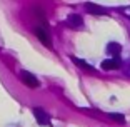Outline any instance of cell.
<instances>
[{
    "label": "cell",
    "mask_w": 130,
    "mask_h": 127,
    "mask_svg": "<svg viewBox=\"0 0 130 127\" xmlns=\"http://www.w3.org/2000/svg\"><path fill=\"white\" fill-rule=\"evenodd\" d=\"M35 34H37L38 40H40L42 44H45L47 47H52V42H50V37H48V32H47V29L38 27L37 30H35Z\"/></svg>",
    "instance_id": "cell-1"
},
{
    "label": "cell",
    "mask_w": 130,
    "mask_h": 127,
    "mask_svg": "<svg viewBox=\"0 0 130 127\" xmlns=\"http://www.w3.org/2000/svg\"><path fill=\"white\" fill-rule=\"evenodd\" d=\"M22 80H23L25 85H28V87H32V89L38 87V80L32 75L30 72H22Z\"/></svg>",
    "instance_id": "cell-2"
},
{
    "label": "cell",
    "mask_w": 130,
    "mask_h": 127,
    "mask_svg": "<svg viewBox=\"0 0 130 127\" xmlns=\"http://www.w3.org/2000/svg\"><path fill=\"white\" fill-rule=\"evenodd\" d=\"M119 67H120L119 59H108V60L102 62V69L103 70H113V69H119Z\"/></svg>",
    "instance_id": "cell-3"
},
{
    "label": "cell",
    "mask_w": 130,
    "mask_h": 127,
    "mask_svg": "<svg viewBox=\"0 0 130 127\" xmlns=\"http://www.w3.org/2000/svg\"><path fill=\"white\" fill-rule=\"evenodd\" d=\"M85 8H87L90 13H93V15H105V13H107V10H105L103 7L95 5V4H87V5H85Z\"/></svg>",
    "instance_id": "cell-4"
},
{
    "label": "cell",
    "mask_w": 130,
    "mask_h": 127,
    "mask_svg": "<svg viewBox=\"0 0 130 127\" xmlns=\"http://www.w3.org/2000/svg\"><path fill=\"white\" fill-rule=\"evenodd\" d=\"M69 23H70V27L78 29V27H82V25H84V20H82L80 15H70L69 17Z\"/></svg>",
    "instance_id": "cell-5"
},
{
    "label": "cell",
    "mask_w": 130,
    "mask_h": 127,
    "mask_svg": "<svg viewBox=\"0 0 130 127\" xmlns=\"http://www.w3.org/2000/svg\"><path fill=\"white\" fill-rule=\"evenodd\" d=\"M120 50H122L120 44H115V42L108 44V47H107V52H108L110 55H119V54H120Z\"/></svg>",
    "instance_id": "cell-6"
},
{
    "label": "cell",
    "mask_w": 130,
    "mask_h": 127,
    "mask_svg": "<svg viewBox=\"0 0 130 127\" xmlns=\"http://www.w3.org/2000/svg\"><path fill=\"white\" fill-rule=\"evenodd\" d=\"M72 60L75 62L77 65L80 67V69H84V70H87V72H93V69L90 65H88L87 62H84V60H80V59H77V57H72Z\"/></svg>",
    "instance_id": "cell-7"
},
{
    "label": "cell",
    "mask_w": 130,
    "mask_h": 127,
    "mask_svg": "<svg viewBox=\"0 0 130 127\" xmlns=\"http://www.w3.org/2000/svg\"><path fill=\"white\" fill-rule=\"evenodd\" d=\"M35 116H37V119H38V122H47V117H45V114H43V112L42 110H40V109H35Z\"/></svg>",
    "instance_id": "cell-8"
},
{
    "label": "cell",
    "mask_w": 130,
    "mask_h": 127,
    "mask_svg": "<svg viewBox=\"0 0 130 127\" xmlns=\"http://www.w3.org/2000/svg\"><path fill=\"white\" fill-rule=\"evenodd\" d=\"M110 119H113L115 122H120V124L125 122V117H123L122 114H110Z\"/></svg>",
    "instance_id": "cell-9"
}]
</instances>
